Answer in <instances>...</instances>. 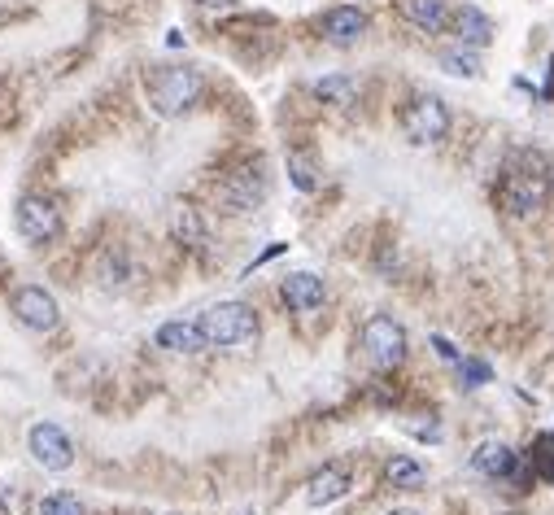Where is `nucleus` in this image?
I'll return each instance as SVG.
<instances>
[{
  "instance_id": "nucleus-25",
  "label": "nucleus",
  "mask_w": 554,
  "mask_h": 515,
  "mask_svg": "<svg viewBox=\"0 0 554 515\" xmlns=\"http://www.w3.org/2000/svg\"><path fill=\"white\" fill-rule=\"evenodd\" d=\"M197 9H206V14H227V9H236V0H192Z\"/></svg>"
},
{
  "instance_id": "nucleus-3",
  "label": "nucleus",
  "mask_w": 554,
  "mask_h": 515,
  "mask_svg": "<svg viewBox=\"0 0 554 515\" xmlns=\"http://www.w3.org/2000/svg\"><path fill=\"white\" fill-rule=\"evenodd\" d=\"M201 92H206V79H201L192 66H166V70H158V75H153V83H149L153 110L166 114V118L192 110V105L201 101Z\"/></svg>"
},
{
  "instance_id": "nucleus-15",
  "label": "nucleus",
  "mask_w": 554,
  "mask_h": 515,
  "mask_svg": "<svg viewBox=\"0 0 554 515\" xmlns=\"http://www.w3.org/2000/svg\"><path fill=\"white\" fill-rule=\"evenodd\" d=\"M515 463H520V454H515L507 441H480L472 450V467L480 476H489V481H511Z\"/></svg>"
},
{
  "instance_id": "nucleus-13",
  "label": "nucleus",
  "mask_w": 554,
  "mask_h": 515,
  "mask_svg": "<svg viewBox=\"0 0 554 515\" xmlns=\"http://www.w3.org/2000/svg\"><path fill=\"white\" fill-rule=\"evenodd\" d=\"M450 31H454V40H459L463 49H489V44H493V18L480 14L476 5L454 9V14H450Z\"/></svg>"
},
{
  "instance_id": "nucleus-20",
  "label": "nucleus",
  "mask_w": 554,
  "mask_h": 515,
  "mask_svg": "<svg viewBox=\"0 0 554 515\" xmlns=\"http://www.w3.org/2000/svg\"><path fill=\"white\" fill-rule=\"evenodd\" d=\"M288 179H293L297 193H315V188H319L315 158H310V153H301V149H293V153H288Z\"/></svg>"
},
{
  "instance_id": "nucleus-11",
  "label": "nucleus",
  "mask_w": 554,
  "mask_h": 515,
  "mask_svg": "<svg viewBox=\"0 0 554 515\" xmlns=\"http://www.w3.org/2000/svg\"><path fill=\"white\" fill-rule=\"evenodd\" d=\"M280 297L293 315H315V310L328 302V289H323V280L315 271H293L280 280Z\"/></svg>"
},
{
  "instance_id": "nucleus-19",
  "label": "nucleus",
  "mask_w": 554,
  "mask_h": 515,
  "mask_svg": "<svg viewBox=\"0 0 554 515\" xmlns=\"http://www.w3.org/2000/svg\"><path fill=\"white\" fill-rule=\"evenodd\" d=\"M310 92H315L323 105H336V110H349V105L358 101V83L349 75H323V79H315Z\"/></svg>"
},
{
  "instance_id": "nucleus-4",
  "label": "nucleus",
  "mask_w": 554,
  "mask_h": 515,
  "mask_svg": "<svg viewBox=\"0 0 554 515\" xmlns=\"http://www.w3.org/2000/svg\"><path fill=\"white\" fill-rule=\"evenodd\" d=\"M402 131L419 149L441 145V140L450 136V110H445V101L432 97V92H415V97L402 105Z\"/></svg>"
},
{
  "instance_id": "nucleus-10",
  "label": "nucleus",
  "mask_w": 554,
  "mask_h": 515,
  "mask_svg": "<svg viewBox=\"0 0 554 515\" xmlns=\"http://www.w3.org/2000/svg\"><path fill=\"white\" fill-rule=\"evenodd\" d=\"M367 14L358 5H332L328 14L319 18V31H323V40L336 44V49H349V44H358L367 35Z\"/></svg>"
},
{
  "instance_id": "nucleus-1",
  "label": "nucleus",
  "mask_w": 554,
  "mask_h": 515,
  "mask_svg": "<svg viewBox=\"0 0 554 515\" xmlns=\"http://www.w3.org/2000/svg\"><path fill=\"white\" fill-rule=\"evenodd\" d=\"M550 201V166L537 153H520L498 179V206L515 219H533Z\"/></svg>"
},
{
  "instance_id": "nucleus-23",
  "label": "nucleus",
  "mask_w": 554,
  "mask_h": 515,
  "mask_svg": "<svg viewBox=\"0 0 554 515\" xmlns=\"http://www.w3.org/2000/svg\"><path fill=\"white\" fill-rule=\"evenodd\" d=\"M459 380H463L467 389H480V385H489V380H493V367L480 363V358H463V363H459Z\"/></svg>"
},
{
  "instance_id": "nucleus-28",
  "label": "nucleus",
  "mask_w": 554,
  "mask_h": 515,
  "mask_svg": "<svg viewBox=\"0 0 554 515\" xmlns=\"http://www.w3.org/2000/svg\"><path fill=\"white\" fill-rule=\"evenodd\" d=\"M541 476H546V481H550V489H554V463L546 467V472H541Z\"/></svg>"
},
{
  "instance_id": "nucleus-7",
  "label": "nucleus",
  "mask_w": 554,
  "mask_h": 515,
  "mask_svg": "<svg viewBox=\"0 0 554 515\" xmlns=\"http://www.w3.org/2000/svg\"><path fill=\"white\" fill-rule=\"evenodd\" d=\"M9 310H14V319L31 332H53L57 323H62V306H57V297L48 293L44 284H18V289L9 293Z\"/></svg>"
},
{
  "instance_id": "nucleus-5",
  "label": "nucleus",
  "mask_w": 554,
  "mask_h": 515,
  "mask_svg": "<svg viewBox=\"0 0 554 515\" xmlns=\"http://www.w3.org/2000/svg\"><path fill=\"white\" fill-rule=\"evenodd\" d=\"M406 350H411V341H406V328L393 315H371L363 323V354L371 367H380V371L402 367Z\"/></svg>"
},
{
  "instance_id": "nucleus-26",
  "label": "nucleus",
  "mask_w": 554,
  "mask_h": 515,
  "mask_svg": "<svg viewBox=\"0 0 554 515\" xmlns=\"http://www.w3.org/2000/svg\"><path fill=\"white\" fill-rule=\"evenodd\" d=\"M284 254V245L280 241H275V245H267V249H262V254L254 258V262H249V271H254V267H262V262H271V258H280Z\"/></svg>"
},
{
  "instance_id": "nucleus-2",
  "label": "nucleus",
  "mask_w": 554,
  "mask_h": 515,
  "mask_svg": "<svg viewBox=\"0 0 554 515\" xmlns=\"http://www.w3.org/2000/svg\"><path fill=\"white\" fill-rule=\"evenodd\" d=\"M197 323H201V332H206L210 350H236V345L258 337V310L249 302H219Z\"/></svg>"
},
{
  "instance_id": "nucleus-14",
  "label": "nucleus",
  "mask_w": 554,
  "mask_h": 515,
  "mask_svg": "<svg viewBox=\"0 0 554 515\" xmlns=\"http://www.w3.org/2000/svg\"><path fill=\"white\" fill-rule=\"evenodd\" d=\"M175 241L188 249V254H197V258H210V223H206V214H201L197 206H179L175 210Z\"/></svg>"
},
{
  "instance_id": "nucleus-29",
  "label": "nucleus",
  "mask_w": 554,
  "mask_h": 515,
  "mask_svg": "<svg viewBox=\"0 0 554 515\" xmlns=\"http://www.w3.org/2000/svg\"><path fill=\"white\" fill-rule=\"evenodd\" d=\"M240 515H262V511H240Z\"/></svg>"
},
{
  "instance_id": "nucleus-24",
  "label": "nucleus",
  "mask_w": 554,
  "mask_h": 515,
  "mask_svg": "<svg viewBox=\"0 0 554 515\" xmlns=\"http://www.w3.org/2000/svg\"><path fill=\"white\" fill-rule=\"evenodd\" d=\"M432 350H437V354L445 358V363H454V367H459V363H463V354H459V350H454V345H450V341H445V337H432Z\"/></svg>"
},
{
  "instance_id": "nucleus-17",
  "label": "nucleus",
  "mask_w": 554,
  "mask_h": 515,
  "mask_svg": "<svg viewBox=\"0 0 554 515\" xmlns=\"http://www.w3.org/2000/svg\"><path fill=\"white\" fill-rule=\"evenodd\" d=\"M397 9H402V18L424 35H441L450 27V5H445V0H402Z\"/></svg>"
},
{
  "instance_id": "nucleus-18",
  "label": "nucleus",
  "mask_w": 554,
  "mask_h": 515,
  "mask_svg": "<svg viewBox=\"0 0 554 515\" xmlns=\"http://www.w3.org/2000/svg\"><path fill=\"white\" fill-rule=\"evenodd\" d=\"M384 481H389V489H424L428 467L419 463L415 454H389V463H384Z\"/></svg>"
},
{
  "instance_id": "nucleus-22",
  "label": "nucleus",
  "mask_w": 554,
  "mask_h": 515,
  "mask_svg": "<svg viewBox=\"0 0 554 515\" xmlns=\"http://www.w3.org/2000/svg\"><path fill=\"white\" fill-rule=\"evenodd\" d=\"M35 515H88L83 511V502L75 494H66V489H57V494L40 498V507H35Z\"/></svg>"
},
{
  "instance_id": "nucleus-21",
  "label": "nucleus",
  "mask_w": 554,
  "mask_h": 515,
  "mask_svg": "<svg viewBox=\"0 0 554 515\" xmlns=\"http://www.w3.org/2000/svg\"><path fill=\"white\" fill-rule=\"evenodd\" d=\"M441 70L445 75H454V79H476L480 75V57H476V49H445L441 53Z\"/></svg>"
},
{
  "instance_id": "nucleus-12",
  "label": "nucleus",
  "mask_w": 554,
  "mask_h": 515,
  "mask_svg": "<svg viewBox=\"0 0 554 515\" xmlns=\"http://www.w3.org/2000/svg\"><path fill=\"white\" fill-rule=\"evenodd\" d=\"M349 489H354L349 467L345 463H328L306 481V502H310V507H332V502H341Z\"/></svg>"
},
{
  "instance_id": "nucleus-27",
  "label": "nucleus",
  "mask_w": 554,
  "mask_h": 515,
  "mask_svg": "<svg viewBox=\"0 0 554 515\" xmlns=\"http://www.w3.org/2000/svg\"><path fill=\"white\" fill-rule=\"evenodd\" d=\"M389 515H424V511H411V507H397V511H389Z\"/></svg>"
},
{
  "instance_id": "nucleus-8",
  "label": "nucleus",
  "mask_w": 554,
  "mask_h": 515,
  "mask_svg": "<svg viewBox=\"0 0 554 515\" xmlns=\"http://www.w3.org/2000/svg\"><path fill=\"white\" fill-rule=\"evenodd\" d=\"M214 197H219L223 214H249L267 197V175H254V166L227 171V175H219V184H214Z\"/></svg>"
},
{
  "instance_id": "nucleus-6",
  "label": "nucleus",
  "mask_w": 554,
  "mask_h": 515,
  "mask_svg": "<svg viewBox=\"0 0 554 515\" xmlns=\"http://www.w3.org/2000/svg\"><path fill=\"white\" fill-rule=\"evenodd\" d=\"M14 223H18V236H22V241H31V245H48V241L62 236V210H57V201L44 197V193L18 197Z\"/></svg>"
},
{
  "instance_id": "nucleus-9",
  "label": "nucleus",
  "mask_w": 554,
  "mask_h": 515,
  "mask_svg": "<svg viewBox=\"0 0 554 515\" xmlns=\"http://www.w3.org/2000/svg\"><path fill=\"white\" fill-rule=\"evenodd\" d=\"M27 450L44 472H70V467H75V441H70L57 424H48V419L27 433Z\"/></svg>"
},
{
  "instance_id": "nucleus-16",
  "label": "nucleus",
  "mask_w": 554,
  "mask_h": 515,
  "mask_svg": "<svg viewBox=\"0 0 554 515\" xmlns=\"http://www.w3.org/2000/svg\"><path fill=\"white\" fill-rule=\"evenodd\" d=\"M153 341H158V350H171V354H201V350H210V341H206V332H201V323H184V319L162 323Z\"/></svg>"
}]
</instances>
